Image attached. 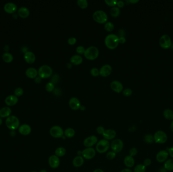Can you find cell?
<instances>
[{
	"label": "cell",
	"mask_w": 173,
	"mask_h": 172,
	"mask_svg": "<svg viewBox=\"0 0 173 172\" xmlns=\"http://www.w3.org/2000/svg\"><path fill=\"white\" fill-rule=\"evenodd\" d=\"M119 43V38L114 34H110L106 36L105 39V44L107 48L113 50L118 47Z\"/></svg>",
	"instance_id": "1"
},
{
	"label": "cell",
	"mask_w": 173,
	"mask_h": 172,
	"mask_svg": "<svg viewBox=\"0 0 173 172\" xmlns=\"http://www.w3.org/2000/svg\"><path fill=\"white\" fill-rule=\"evenodd\" d=\"M5 123L7 128L11 130L18 129L20 126V121L15 116L11 115L7 118Z\"/></svg>",
	"instance_id": "2"
},
{
	"label": "cell",
	"mask_w": 173,
	"mask_h": 172,
	"mask_svg": "<svg viewBox=\"0 0 173 172\" xmlns=\"http://www.w3.org/2000/svg\"><path fill=\"white\" fill-rule=\"evenodd\" d=\"M84 54L88 60H94L98 57L99 50L96 47L91 46L86 48Z\"/></svg>",
	"instance_id": "3"
},
{
	"label": "cell",
	"mask_w": 173,
	"mask_h": 172,
	"mask_svg": "<svg viewBox=\"0 0 173 172\" xmlns=\"http://www.w3.org/2000/svg\"><path fill=\"white\" fill-rule=\"evenodd\" d=\"M94 20L100 24L105 23L108 21V17L105 12L102 10L96 11L93 15Z\"/></svg>",
	"instance_id": "4"
},
{
	"label": "cell",
	"mask_w": 173,
	"mask_h": 172,
	"mask_svg": "<svg viewBox=\"0 0 173 172\" xmlns=\"http://www.w3.org/2000/svg\"><path fill=\"white\" fill-rule=\"evenodd\" d=\"M110 145L109 141L106 139H101L98 141L96 146V150L98 152L100 153H105L109 150Z\"/></svg>",
	"instance_id": "5"
},
{
	"label": "cell",
	"mask_w": 173,
	"mask_h": 172,
	"mask_svg": "<svg viewBox=\"0 0 173 172\" xmlns=\"http://www.w3.org/2000/svg\"><path fill=\"white\" fill-rule=\"evenodd\" d=\"M52 68L50 66L44 65L40 67L39 69L38 74L39 76L41 78H48L50 77L52 74Z\"/></svg>",
	"instance_id": "6"
},
{
	"label": "cell",
	"mask_w": 173,
	"mask_h": 172,
	"mask_svg": "<svg viewBox=\"0 0 173 172\" xmlns=\"http://www.w3.org/2000/svg\"><path fill=\"white\" fill-rule=\"evenodd\" d=\"M153 137L155 142L159 144H164L168 140V136L166 133L161 130L156 131L154 134Z\"/></svg>",
	"instance_id": "7"
},
{
	"label": "cell",
	"mask_w": 173,
	"mask_h": 172,
	"mask_svg": "<svg viewBox=\"0 0 173 172\" xmlns=\"http://www.w3.org/2000/svg\"><path fill=\"white\" fill-rule=\"evenodd\" d=\"M111 148L115 153H118L121 152L124 147L123 141L120 139H116L112 141L110 145Z\"/></svg>",
	"instance_id": "8"
},
{
	"label": "cell",
	"mask_w": 173,
	"mask_h": 172,
	"mask_svg": "<svg viewBox=\"0 0 173 172\" xmlns=\"http://www.w3.org/2000/svg\"><path fill=\"white\" fill-rule=\"evenodd\" d=\"M50 134L53 137L59 138L63 137L64 134V131L63 128L59 126H54L51 128Z\"/></svg>",
	"instance_id": "9"
},
{
	"label": "cell",
	"mask_w": 173,
	"mask_h": 172,
	"mask_svg": "<svg viewBox=\"0 0 173 172\" xmlns=\"http://www.w3.org/2000/svg\"><path fill=\"white\" fill-rule=\"evenodd\" d=\"M159 45L163 48H168L171 47V39L167 35H163L159 40Z\"/></svg>",
	"instance_id": "10"
},
{
	"label": "cell",
	"mask_w": 173,
	"mask_h": 172,
	"mask_svg": "<svg viewBox=\"0 0 173 172\" xmlns=\"http://www.w3.org/2000/svg\"><path fill=\"white\" fill-rule=\"evenodd\" d=\"M96 155V150L92 147H87L82 151V157L86 160L94 158Z\"/></svg>",
	"instance_id": "11"
},
{
	"label": "cell",
	"mask_w": 173,
	"mask_h": 172,
	"mask_svg": "<svg viewBox=\"0 0 173 172\" xmlns=\"http://www.w3.org/2000/svg\"><path fill=\"white\" fill-rule=\"evenodd\" d=\"M98 142V138L95 135H92L86 137L84 141V145L85 147H91L92 146L97 144Z\"/></svg>",
	"instance_id": "12"
},
{
	"label": "cell",
	"mask_w": 173,
	"mask_h": 172,
	"mask_svg": "<svg viewBox=\"0 0 173 172\" xmlns=\"http://www.w3.org/2000/svg\"><path fill=\"white\" fill-rule=\"evenodd\" d=\"M49 164L53 169H56L60 165V160L59 157L56 155H52L49 158Z\"/></svg>",
	"instance_id": "13"
},
{
	"label": "cell",
	"mask_w": 173,
	"mask_h": 172,
	"mask_svg": "<svg viewBox=\"0 0 173 172\" xmlns=\"http://www.w3.org/2000/svg\"><path fill=\"white\" fill-rule=\"evenodd\" d=\"M169 155L168 151L166 150H161L157 153L156 155V160L159 163H164L167 160Z\"/></svg>",
	"instance_id": "14"
},
{
	"label": "cell",
	"mask_w": 173,
	"mask_h": 172,
	"mask_svg": "<svg viewBox=\"0 0 173 172\" xmlns=\"http://www.w3.org/2000/svg\"><path fill=\"white\" fill-rule=\"evenodd\" d=\"M4 9L6 12L9 14L14 13L17 10V6L15 4L12 2H8L5 4Z\"/></svg>",
	"instance_id": "15"
},
{
	"label": "cell",
	"mask_w": 173,
	"mask_h": 172,
	"mask_svg": "<svg viewBox=\"0 0 173 172\" xmlns=\"http://www.w3.org/2000/svg\"><path fill=\"white\" fill-rule=\"evenodd\" d=\"M112 72V67L109 65H104L99 70V74L102 77H108Z\"/></svg>",
	"instance_id": "16"
},
{
	"label": "cell",
	"mask_w": 173,
	"mask_h": 172,
	"mask_svg": "<svg viewBox=\"0 0 173 172\" xmlns=\"http://www.w3.org/2000/svg\"><path fill=\"white\" fill-rule=\"evenodd\" d=\"M18 98L15 95H9L6 98L5 103L8 106H13L17 103Z\"/></svg>",
	"instance_id": "17"
},
{
	"label": "cell",
	"mask_w": 173,
	"mask_h": 172,
	"mask_svg": "<svg viewBox=\"0 0 173 172\" xmlns=\"http://www.w3.org/2000/svg\"><path fill=\"white\" fill-rule=\"evenodd\" d=\"M69 106L70 108L73 110L76 111L80 109V106L81 105L79 100L76 98L73 97L69 100Z\"/></svg>",
	"instance_id": "18"
},
{
	"label": "cell",
	"mask_w": 173,
	"mask_h": 172,
	"mask_svg": "<svg viewBox=\"0 0 173 172\" xmlns=\"http://www.w3.org/2000/svg\"><path fill=\"white\" fill-rule=\"evenodd\" d=\"M116 132L113 129H107L104 131V133L102 134V136L104 139L109 140L114 139L116 136Z\"/></svg>",
	"instance_id": "19"
},
{
	"label": "cell",
	"mask_w": 173,
	"mask_h": 172,
	"mask_svg": "<svg viewBox=\"0 0 173 172\" xmlns=\"http://www.w3.org/2000/svg\"><path fill=\"white\" fill-rule=\"evenodd\" d=\"M110 87L113 91L117 93H121L123 90V85L121 83L118 81H113L111 83Z\"/></svg>",
	"instance_id": "20"
},
{
	"label": "cell",
	"mask_w": 173,
	"mask_h": 172,
	"mask_svg": "<svg viewBox=\"0 0 173 172\" xmlns=\"http://www.w3.org/2000/svg\"><path fill=\"white\" fill-rule=\"evenodd\" d=\"M24 59L28 64H33L36 60V56L33 52L27 51L24 53Z\"/></svg>",
	"instance_id": "21"
},
{
	"label": "cell",
	"mask_w": 173,
	"mask_h": 172,
	"mask_svg": "<svg viewBox=\"0 0 173 172\" xmlns=\"http://www.w3.org/2000/svg\"><path fill=\"white\" fill-rule=\"evenodd\" d=\"M18 131L23 135H28L31 133V126L28 124H23L19 126Z\"/></svg>",
	"instance_id": "22"
},
{
	"label": "cell",
	"mask_w": 173,
	"mask_h": 172,
	"mask_svg": "<svg viewBox=\"0 0 173 172\" xmlns=\"http://www.w3.org/2000/svg\"><path fill=\"white\" fill-rule=\"evenodd\" d=\"M25 74L27 77L31 79H33L37 77L38 74V71L36 69L33 67H30L25 71Z\"/></svg>",
	"instance_id": "23"
},
{
	"label": "cell",
	"mask_w": 173,
	"mask_h": 172,
	"mask_svg": "<svg viewBox=\"0 0 173 172\" xmlns=\"http://www.w3.org/2000/svg\"><path fill=\"white\" fill-rule=\"evenodd\" d=\"M29 9L25 7H21L18 10V14L20 17L26 18L30 15Z\"/></svg>",
	"instance_id": "24"
},
{
	"label": "cell",
	"mask_w": 173,
	"mask_h": 172,
	"mask_svg": "<svg viewBox=\"0 0 173 172\" xmlns=\"http://www.w3.org/2000/svg\"><path fill=\"white\" fill-rule=\"evenodd\" d=\"M12 110L9 107H5L0 109V117L1 118H8L11 116Z\"/></svg>",
	"instance_id": "25"
},
{
	"label": "cell",
	"mask_w": 173,
	"mask_h": 172,
	"mask_svg": "<svg viewBox=\"0 0 173 172\" xmlns=\"http://www.w3.org/2000/svg\"><path fill=\"white\" fill-rule=\"evenodd\" d=\"M84 163V158L82 156L78 155L73 158V165L74 167L76 168L81 167Z\"/></svg>",
	"instance_id": "26"
},
{
	"label": "cell",
	"mask_w": 173,
	"mask_h": 172,
	"mask_svg": "<svg viewBox=\"0 0 173 172\" xmlns=\"http://www.w3.org/2000/svg\"><path fill=\"white\" fill-rule=\"evenodd\" d=\"M124 162L125 165L129 168L133 167L135 165L134 158L133 157L130 156V155H126V157H125Z\"/></svg>",
	"instance_id": "27"
},
{
	"label": "cell",
	"mask_w": 173,
	"mask_h": 172,
	"mask_svg": "<svg viewBox=\"0 0 173 172\" xmlns=\"http://www.w3.org/2000/svg\"><path fill=\"white\" fill-rule=\"evenodd\" d=\"M83 58L80 55H74L72 56L71 58V63L75 65H79L82 63L83 62Z\"/></svg>",
	"instance_id": "28"
},
{
	"label": "cell",
	"mask_w": 173,
	"mask_h": 172,
	"mask_svg": "<svg viewBox=\"0 0 173 172\" xmlns=\"http://www.w3.org/2000/svg\"><path fill=\"white\" fill-rule=\"evenodd\" d=\"M164 118L169 120H173V111L171 109H166L163 113Z\"/></svg>",
	"instance_id": "29"
},
{
	"label": "cell",
	"mask_w": 173,
	"mask_h": 172,
	"mask_svg": "<svg viewBox=\"0 0 173 172\" xmlns=\"http://www.w3.org/2000/svg\"><path fill=\"white\" fill-rule=\"evenodd\" d=\"M2 58L4 62L10 63L13 60V56L11 53L8 52H6L2 55Z\"/></svg>",
	"instance_id": "30"
},
{
	"label": "cell",
	"mask_w": 173,
	"mask_h": 172,
	"mask_svg": "<svg viewBox=\"0 0 173 172\" xmlns=\"http://www.w3.org/2000/svg\"><path fill=\"white\" fill-rule=\"evenodd\" d=\"M164 168L166 170L172 171H173V160L169 159L164 162Z\"/></svg>",
	"instance_id": "31"
},
{
	"label": "cell",
	"mask_w": 173,
	"mask_h": 172,
	"mask_svg": "<svg viewBox=\"0 0 173 172\" xmlns=\"http://www.w3.org/2000/svg\"><path fill=\"white\" fill-rule=\"evenodd\" d=\"M66 153V149L63 147H59L55 150V153L58 157H62L64 156Z\"/></svg>",
	"instance_id": "32"
},
{
	"label": "cell",
	"mask_w": 173,
	"mask_h": 172,
	"mask_svg": "<svg viewBox=\"0 0 173 172\" xmlns=\"http://www.w3.org/2000/svg\"><path fill=\"white\" fill-rule=\"evenodd\" d=\"M64 136L68 138L73 137L75 136V130L73 128H69L66 129L64 132Z\"/></svg>",
	"instance_id": "33"
},
{
	"label": "cell",
	"mask_w": 173,
	"mask_h": 172,
	"mask_svg": "<svg viewBox=\"0 0 173 172\" xmlns=\"http://www.w3.org/2000/svg\"><path fill=\"white\" fill-rule=\"evenodd\" d=\"M111 15L113 17H118V16L119 15L121 10L119 8L116 7H113L110 9Z\"/></svg>",
	"instance_id": "34"
},
{
	"label": "cell",
	"mask_w": 173,
	"mask_h": 172,
	"mask_svg": "<svg viewBox=\"0 0 173 172\" xmlns=\"http://www.w3.org/2000/svg\"><path fill=\"white\" fill-rule=\"evenodd\" d=\"M144 141H145L146 143L151 144L154 141L153 136L151 134H146L144 137Z\"/></svg>",
	"instance_id": "35"
},
{
	"label": "cell",
	"mask_w": 173,
	"mask_h": 172,
	"mask_svg": "<svg viewBox=\"0 0 173 172\" xmlns=\"http://www.w3.org/2000/svg\"><path fill=\"white\" fill-rule=\"evenodd\" d=\"M77 4L81 9H86L88 6V3L86 0H78Z\"/></svg>",
	"instance_id": "36"
},
{
	"label": "cell",
	"mask_w": 173,
	"mask_h": 172,
	"mask_svg": "<svg viewBox=\"0 0 173 172\" xmlns=\"http://www.w3.org/2000/svg\"><path fill=\"white\" fill-rule=\"evenodd\" d=\"M146 167L142 164H139L134 168V172H145Z\"/></svg>",
	"instance_id": "37"
},
{
	"label": "cell",
	"mask_w": 173,
	"mask_h": 172,
	"mask_svg": "<svg viewBox=\"0 0 173 172\" xmlns=\"http://www.w3.org/2000/svg\"><path fill=\"white\" fill-rule=\"evenodd\" d=\"M114 25L113 23L110 22L106 23L105 25H104L105 29L106 31H109V32L113 31V30L114 29Z\"/></svg>",
	"instance_id": "38"
},
{
	"label": "cell",
	"mask_w": 173,
	"mask_h": 172,
	"mask_svg": "<svg viewBox=\"0 0 173 172\" xmlns=\"http://www.w3.org/2000/svg\"><path fill=\"white\" fill-rule=\"evenodd\" d=\"M106 157L108 160H113L116 157V153L113 151L108 152L106 155Z\"/></svg>",
	"instance_id": "39"
},
{
	"label": "cell",
	"mask_w": 173,
	"mask_h": 172,
	"mask_svg": "<svg viewBox=\"0 0 173 172\" xmlns=\"http://www.w3.org/2000/svg\"><path fill=\"white\" fill-rule=\"evenodd\" d=\"M46 90L48 92H52L54 90V85L52 82H49L47 83L46 87Z\"/></svg>",
	"instance_id": "40"
},
{
	"label": "cell",
	"mask_w": 173,
	"mask_h": 172,
	"mask_svg": "<svg viewBox=\"0 0 173 172\" xmlns=\"http://www.w3.org/2000/svg\"><path fill=\"white\" fill-rule=\"evenodd\" d=\"M23 93H24L23 90L22 88L20 87L16 88L14 90V94L16 96H20L23 95Z\"/></svg>",
	"instance_id": "41"
},
{
	"label": "cell",
	"mask_w": 173,
	"mask_h": 172,
	"mask_svg": "<svg viewBox=\"0 0 173 172\" xmlns=\"http://www.w3.org/2000/svg\"><path fill=\"white\" fill-rule=\"evenodd\" d=\"M105 2L109 6H111V7H115V6L116 5V3H117V1H115V0H105Z\"/></svg>",
	"instance_id": "42"
},
{
	"label": "cell",
	"mask_w": 173,
	"mask_h": 172,
	"mask_svg": "<svg viewBox=\"0 0 173 172\" xmlns=\"http://www.w3.org/2000/svg\"><path fill=\"white\" fill-rule=\"evenodd\" d=\"M137 153H138V150H137V148H135V147L131 148L129 150V155L131 157H135L137 155Z\"/></svg>",
	"instance_id": "43"
},
{
	"label": "cell",
	"mask_w": 173,
	"mask_h": 172,
	"mask_svg": "<svg viewBox=\"0 0 173 172\" xmlns=\"http://www.w3.org/2000/svg\"><path fill=\"white\" fill-rule=\"evenodd\" d=\"M85 51H86V49L83 46H79L76 48V53H79V54H80V55L84 54L85 53Z\"/></svg>",
	"instance_id": "44"
},
{
	"label": "cell",
	"mask_w": 173,
	"mask_h": 172,
	"mask_svg": "<svg viewBox=\"0 0 173 172\" xmlns=\"http://www.w3.org/2000/svg\"><path fill=\"white\" fill-rule=\"evenodd\" d=\"M90 72H91V74H92V76H95V77L98 76L99 75V71L96 68H92Z\"/></svg>",
	"instance_id": "45"
},
{
	"label": "cell",
	"mask_w": 173,
	"mask_h": 172,
	"mask_svg": "<svg viewBox=\"0 0 173 172\" xmlns=\"http://www.w3.org/2000/svg\"><path fill=\"white\" fill-rule=\"evenodd\" d=\"M123 93L125 96H129L132 94V90L130 88H126L124 90Z\"/></svg>",
	"instance_id": "46"
},
{
	"label": "cell",
	"mask_w": 173,
	"mask_h": 172,
	"mask_svg": "<svg viewBox=\"0 0 173 172\" xmlns=\"http://www.w3.org/2000/svg\"><path fill=\"white\" fill-rule=\"evenodd\" d=\"M151 160L150 158H146L145 160H144L143 162V165L145 167H148L149 165H151Z\"/></svg>",
	"instance_id": "47"
},
{
	"label": "cell",
	"mask_w": 173,
	"mask_h": 172,
	"mask_svg": "<svg viewBox=\"0 0 173 172\" xmlns=\"http://www.w3.org/2000/svg\"><path fill=\"white\" fill-rule=\"evenodd\" d=\"M105 130L104 129V128L102 126H98L96 129V131H97V133L99 134H103L104 133V131Z\"/></svg>",
	"instance_id": "48"
},
{
	"label": "cell",
	"mask_w": 173,
	"mask_h": 172,
	"mask_svg": "<svg viewBox=\"0 0 173 172\" xmlns=\"http://www.w3.org/2000/svg\"><path fill=\"white\" fill-rule=\"evenodd\" d=\"M76 38H68V43L70 45H75V43H76Z\"/></svg>",
	"instance_id": "49"
},
{
	"label": "cell",
	"mask_w": 173,
	"mask_h": 172,
	"mask_svg": "<svg viewBox=\"0 0 173 172\" xmlns=\"http://www.w3.org/2000/svg\"><path fill=\"white\" fill-rule=\"evenodd\" d=\"M52 83L54 84V83H57L58 80H59V76L58 75H55L53 76V78H52Z\"/></svg>",
	"instance_id": "50"
},
{
	"label": "cell",
	"mask_w": 173,
	"mask_h": 172,
	"mask_svg": "<svg viewBox=\"0 0 173 172\" xmlns=\"http://www.w3.org/2000/svg\"><path fill=\"white\" fill-rule=\"evenodd\" d=\"M116 5L118 6V7L119 8H122L125 5V3L122 1H117Z\"/></svg>",
	"instance_id": "51"
},
{
	"label": "cell",
	"mask_w": 173,
	"mask_h": 172,
	"mask_svg": "<svg viewBox=\"0 0 173 172\" xmlns=\"http://www.w3.org/2000/svg\"><path fill=\"white\" fill-rule=\"evenodd\" d=\"M126 41V40L124 36L122 37H119V43H124Z\"/></svg>",
	"instance_id": "52"
},
{
	"label": "cell",
	"mask_w": 173,
	"mask_h": 172,
	"mask_svg": "<svg viewBox=\"0 0 173 172\" xmlns=\"http://www.w3.org/2000/svg\"><path fill=\"white\" fill-rule=\"evenodd\" d=\"M168 152L169 155H170V156L173 158V146L169 149Z\"/></svg>",
	"instance_id": "53"
},
{
	"label": "cell",
	"mask_w": 173,
	"mask_h": 172,
	"mask_svg": "<svg viewBox=\"0 0 173 172\" xmlns=\"http://www.w3.org/2000/svg\"><path fill=\"white\" fill-rule=\"evenodd\" d=\"M41 78L40 77H36V78H35V82L36 83H40L41 81H42V80H41Z\"/></svg>",
	"instance_id": "54"
},
{
	"label": "cell",
	"mask_w": 173,
	"mask_h": 172,
	"mask_svg": "<svg viewBox=\"0 0 173 172\" xmlns=\"http://www.w3.org/2000/svg\"><path fill=\"white\" fill-rule=\"evenodd\" d=\"M121 172H133L131 170L129 169H123V170L121 171Z\"/></svg>",
	"instance_id": "55"
},
{
	"label": "cell",
	"mask_w": 173,
	"mask_h": 172,
	"mask_svg": "<svg viewBox=\"0 0 173 172\" xmlns=\"http://www.w3.org/2000/svg\"><path fill=\"white\" fill-rule=\"evenodd\" d=\"M72 66H73V64H71V63H68L66 65V67H67L68 69H71V67H72Z\"/></svg>",
	"instance_id": "56"
},
{
	"label": "cell",
	"mask_w": 173,
	"mask_h": 172,
	"mask_svg": "<svg viewBox=\"0 0 173 172\" xmlns=\"http://www.w3.org/2000/svg\"><path fill=\"white\" fill-rule=\"evenodd\" d=\"M80 109L82 111H84L86 110V107L84 106H80Z\"/></svg>",
	"instance_id": "57"
},
{
	"label": "cell",
	"mask_w": 173,
	"mask_h": 172,
	"mask_svg": "<svg viewBox=\"0 0 173 172\" xmlns=\"http://www.w3.org/2000/svg\"><path fill=\"white\" fill-rule=\"evenodd\" d=\"M93 172H104L103 171L101 170V169H96Z\"/></svg>",
	"instance_id": "58"
},
{
	"label": "cell",
	"mask_w": 173,
	"mask_h": 172,
	"mask_svg": "<svg viewBox=\"0 0 173 172\" xmlns=\"http://www.w3.org/2000/svg\"><path fill=\"white\" fill-rule=\"evenodd\" d=\"M129 2H130V3H131L134 4L136 3H137V2H138L139 1L138 0H133V1L131 0V1H129Z\"/></svg>",
	"instance_id": "59"
},
{
	"label": "cell",
	"mask_w": 173,
	"mask_h": 172,
	"mask_svg": "<svg viewBox=\"0 0 173 172\" xmlns=\"http://www.w3.org/2000/svg\"><path fill=\"white\" fill-rule=\"evenodd\" d=\"M170 128H171V131L173 132V120L172 121V122L171 124L170 125Z\"/></svg>",
	"instance_id": "60"
},
{
	"label": "cell",
	"mask_w": 173,
	"mask_h": 172,
	"mask_svg": "<svg viewBox=\"0 0 173 172\" xmlns=\"http://www.w3.org/2000/svg\"><path fill=\"white\" fill-rule=\"evenodd\" d=\"M77 154H78V155L81 156V155H82V151H78L77 152Z\"/></svg>",
	"instance_id": "61"
},
{
	"label": "cell",
	"mask_w": 173,
	"mask_h": 172,
	"mask_svg": "<svg viewBox=\"0 0 173 172\" xmlns=\"http://www.w3.org/2000/svg\"><path fill=\"white\" fill-rule=\"evenodd\" d=\"M2 123H3V120H2V118L0 117V126L2 125Z\"/></svg>",
	"instance_id": "62"
},
{
	"label": "cell",
	"mask_w": 173,
	"mask_h": 172,
	"mask_svg": "<svg viewBox=\"0 0 173 172\" xmlns=\"http://www.w3.org/2000/svg\"><path fill=\"white\" fill-rule=\"evenodd\" d=\"M40 172H47V171L45 170H42L40 171Z\"/></svg>",
	"instance_id": "63"
},
{
	"label": "cell",
	"mask_w": 173,
	"mask_h": 172,
	"mask_svg": "<svg viewBox=\"0 0 173 172\" xmlns=\"http://www.w3.org/2000/svg\"><path fill=\"white\" fill-rule=\"evenodd\" d=\"M31 172H36V171H31Z\"/></svg>",
	"instance_id": "64"
}]
</instances>
